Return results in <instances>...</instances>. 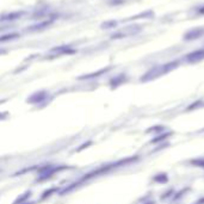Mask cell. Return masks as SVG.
<instances>
[{"mask_svg":"<svg viewBox=\"0 0 204 204\" xmlns=\"http://www.w3.org/2000/svg\"><path fill=\"white\" fill-rule=\"evenodd\" d=\"M203 57H204V49H202V50H198V51H195V53L190 54L187 56V60L189 61H198V60H201Z\"/></svg>","mask_w":204,"mask_h":204,"instance_id":"obj_1","label":"cell"},{"mask_svg":"<svg viewBox=\"0 0 204 204\" xmlns=\"http://www.w3.org/2000/svg\"><path fill=\"white\" fill-rule=\"evenodd\" d=\"M195 165H197L198 167H204V159H199V160H195V161H192Z\"/></svg>","mask_w":204,"mask_h":204,"instance_id":"obj_2","label":"cell"}]
</instances>
